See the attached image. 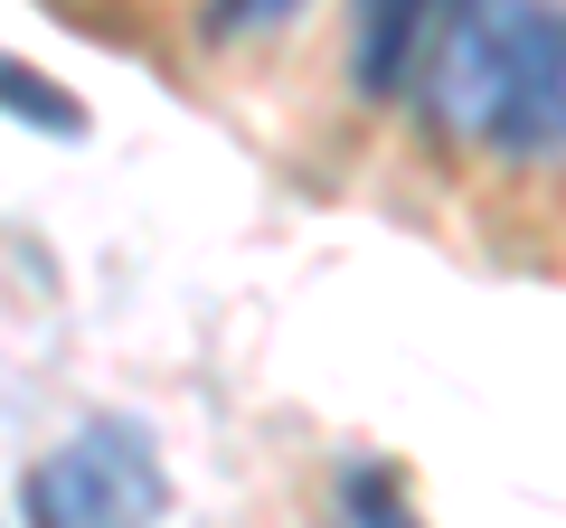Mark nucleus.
Listing matches in <instances>:
<instances>
[{
	"instance_id": "nucleus-1",
	"label": "nucleus",
	"mask_w": 566,
	"mask_h": 528,
	"mask_svg": "<svg viewBox=\"0 0 566 528\" xmlns=\"http://www.w3.org/2000/svg\"><path fill=\"white\" fill-rule=\"evenodd\" d=\"M424 114L444 142L557 151L566 142V29L538 0H453L424 66Z\"/></svg>"
},
{
	"instance_id": "nucleus-2",
	"label": "nucleus",
	"mask_w": 566,
	"mask_h": 528,
	"mask_svg": "<svg viewBox=\"0 0 566 528\" xmlns=\"http://www.w3.org/2000/svg\"><path fill=\"white\" fill-rule=\"evenodd\" d=\"M161 509H170V472H161V444L133 415L76 425L29 472V519L39 528H151Z\"/></svg>"
},
{
	"instance_id": "nucleus-3",
	"label": "nucleus",
	"mask_w": 566,
	"mask_h": 528,
	"mask_svg": "<svg viewBox=\"0 0 566 528\" xmlns=\"http://www.w3.org/2000/svg\"><path fill=\"white\" fill-rule=\"evenodd\" d=\"M453 0H359V95H406L416 66L434 57V29H444Z\"/></svg>"
},
{
	"instance_id": "nucleus-4",
	"label": "nucleus",
	"mask_w": 566,
	"mask_h": 528,
	"mask_svg": "<svg viewBox=\"0 0 566 528\" xmlns=\"http://www.w3.org/2000/svg\"><path fill=\"white\" fill-rule=\"evenodd\" d=\"M0 104L48 123V133H85V104H66L57 85H39V66H20V57H0Z\"/></svg>"
},
{
	"instance_id": "nucleus-5",
	"label": "nucleus",
	"mask_w": 566,
	"mask_h": 528,
	"mask_svg": "<svg viewBox=\"0 0 566 528\" xmlns=\"http://www.w3.org/2000/svg\"><path fill=\"white\" fill-rule=\"evenodd\" d=\"M283 10H293V0H218V10H208V39H245V29H274Z\"/></svg>"
}]
</instances>
